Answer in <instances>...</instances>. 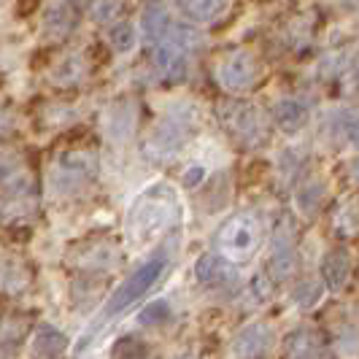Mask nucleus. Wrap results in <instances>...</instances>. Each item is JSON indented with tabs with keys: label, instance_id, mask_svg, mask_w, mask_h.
<instances>
[{
	"label": "nucleus",
	"instance_id": "obj_16",
	"mask_svg": "<svg viewBox=\"0 0 359 359\" xmlns=\"http://www.w3.org/2000/svg\"><path fill=\"white\" fill-rule=\"evenodd\" d=\"M195 276H198L200 284L205 287H227L235 281V270L233 265H227L224 259H219L216 254H203L195 265Z\"/></svg>",
	"mask_w": 359,
	"mask_h": 359
},
{
	"label": "nucleus",
	"instance_id": "obj_13",
	"mask_svg": "<svg viewBox=\"0 0 359 359\" xmlns=\"http://www.w3.org/2000/svg\"><path fill=\"white\" fill-rule=\"evenodd\" d=\"M294 270H297V249H294L292 238L278 235L273 241V249H270V259H268L270 281H287V278L294 276Z\"/></svg>",
	"mask_w": 359,
	"mask_h": 359
},
{
	"label": "nucleus",
	"instance_id": "obj_10",
	"mask_svg": "<svg viewBox=\"0 0 359 359\" xmlns=\"http://www.w3.org/2000/svg\"><path fill=\"white\" fill-rule=\"evenodd\" d=\"M351 278V254L343 246H332L322 257V287L330 292H341L346 289Z\"/></svg>",
	"mask_w": 359,
	"mask_h": 359
},
{
	"label": "nucleus",
	"instance_id": "obj_21",
	"mask_svg": "<svg viewBox=\"0 0 359 359\" xmlns=\"http://www.w3.org/2000/svg\"><path fill=\"white\" fill-rule=\"evenodd\" d=\"M25 335H27V319L22 313L0 316V348H14Z\"/></svg>",
	"mask_w": 359,
	"mask_h": 359
},
{
	"label": "nucleus",
	"instance_id": "obj_31",
	"mask_svg": "<svg viewBox=\"0 0 359 359\" xmlns=\"http://www.w3.org/2000/svg\"><path fill=\"white\" fill-rule=\"evenodd\" d=\"M41 0H17V11L22 17H27V14H33L36 11V6Z\"/></svg>",
	"mask_w": 359,
	"mask_h": 359
},
{
	"label": "nucleus",
	"instance_id": "obj_24",
	"mask_svg": "<svg viewBox=\"0 0 359 359\" xmlns=\"http://www.w3.org/2000/svg\"><path fill=\"white\" fill-rule=\"evenodd\" d=\"M108 41H111V46L116 52H130L133 43H135V27L130 22H125V19H119L116 25L108 27Z\"/></svg>",
	"mask_w": 359,
	"mask_h": 359
},
{
	"label": "nucleus",
	"instance_id": "obj_11",
	"mask_svg": "<svg viewBox=\"0 0 359 359\" xmlns=\"http://www.w3.org/2000/svg\"><path fill=\"white\" fill-rule=\"evenodd\" d=\"M273 122L281 133L294 135L311 122V106L300 97H281L273 108Z\"/></svg>",
	"mask_w": 359,
	"mask_h": 359
},
{
	"label": "nucleus",
	"instance_id": "obj_26",
	"mask_svg": "<svg viewBox=\"0 0 359 359\" xmlns=\"http://www.w3.org/2000/svg\"><path fill=\"white\" fill-rule=\"evenodd\" d=\"M149 357V346L135 335L119 338L114 346V359H146Z\"/></svg>",
	"mask_w": 359,
	"mask_h": 359
},
{
	"label": "nucleus",
	"instance_id": "obj_14",
	"mask_svg": "<svg viewBox=\"0 0 359 359\" xmlns=\"http://www.w3.org/2000/svg\"><path fill=\"white\" fill-rule=\"evenodd\" d=\"M68 346V335L54 324H38L33 332V359H62Z\"/></svg>",
	"mask_w": 359,
	"mask_h": 359
},
{
	"label": "nucleus",
	"instance_id": "obj_25",
	"mask_svg": "<svg viewBox=\"0 0 359 359\" xmlns=\"http://www.w3.org/2000/svg\"><path fill=\"white\" fill-rule=\"evenodd\" d=\"M322 294H324L322 281H300L297 289L292 292V300H294V306H300V308H313V306H319Z\"/></svg>",
	"mask_w": 359,
	"mask_h": 359
},
{
	"label": "nucleus",
	"instance_id": "obj_5",
	"mask_svg": "<svg viewBox=\"0 0 359 359\" xmlns=\"http://www.w3.org/2000/svg\"><path fill=\"white\" fill-rule=\"evenodd\" d=\"M100 170L97 149L92 146H71L54 157L52 189L57 195H79L95 184Z\"/></svg>",
	"mask_w": 359,
	"mask_h": 359
},
{
	"label": "nucleus",
	"instance_id": "obj_7",
	"mask_svg": "<svg viewBox=\"0 0 359 359\" xmlns=\"http://www.w3.org/2000/svg\"><path fill=\"white\" fill-rule=\"evenodd\" d=\"M195 119L189 111H173L165 114L160 122L154 125V130L149 133V138L144 141V157L151 162H170L181 149L187 146V141H192L195 135Z\"/></svg>",
	"mask_w": 359,
	"mask_h": 359
},
{
	"label": "nucleus",
	"instance_id": "obj_17",
	"mask_svg": "<svg viewBox=\"0 0 359 359\" xmlns=\"http://www.w3.org/2000/svg\"><path fill=\"white\" fill-rule=\"evenodd\" d=\"M173 3L181 11V17H187L189 22H198V25L214 22L227 8V0H173Z\"/></svg>",
	"mask_w": 359,
	"mask_h": 359
},
{
	"label": "nucleus",
	"instance_id": "obj_9",
	"mask_svg": "<svg viewBox=\"0 0 359 359\" xmlns=\"http://www.w3.org/2000/svg\"><path fill=\"white\" fill-rule=\"evenodd\" d=\"M95 57L87 49H65L49 65V81L54 87H81L95 73Z\"/></svg>",
	"mask_w": 359,
	"mask_h": 359
},
{
	"label": "nucleus",
	"instance_id": "obj_4",
	"mask_svg": "<svg viewBox=\"0 0 359 359\" xmlns=\"http://www.w3.org/2000/svg\"><path fill=\"white\" fill-rule=\"evenodd\" d=\"M219 122L224 133L243 149H259L268 144V119L262 108L252 100L227 97L224 103H219Z\"/></svg>",
	"mask_w": 359,
	"mask_h": 359
},
{
	"label": "nucleus",
	"instance_id": "obj_18",
	"mask_svg": "<svg viewBox=\"0 0 359 359\" xmlns=\"http://www.w3.org/2000/svg\"><path fill=\"white\" fill-rule=\"evenodd\" d=\"M116 257H119V254L114 252L108 243L92 241V243L79 246L76 265H79V268H84V270H106V268H111V265H116Z\"/></svg>",
	"mask_w": 359,
	"mask_h": 359
},
{
	"label": "nucleus",
	"instance_id": "obj_29",
	"mask_svg": "<svg viewBox=\"0 0 359 359\" xmlns=\"http://www.w3.org/2000/svg\"><path fill=\"white\" fill-rule=\"evenodd\" d=\"M343 222L348 224V227H346L348 238H354V235H357V203H354V200H348V203H346V208L338 214V219H335V230L341 227Z\"/></svg>",
	"mask_w": 359,
	"mask_h": 359
},
{
	"label": "nucleus",
	"instance_id": "obj_23",
	"mask_svg": "<svg viewBox=\"0 0 359 359\" xmlns=\"http://www.w3.org/2000/svg\"><path fill=\"white\" fill-rule=\"evenodd\" d=\"M322 200H324L322 187H319V184H308V187H303V189L297 192L294 203H297V208H300V214L303 216H313V214H319Z\"/></svg>",
	"mask_w": 359,
	"mask_h": 359
},
{
	"label": "nucleus",
	"instance_id": "obj_20",
	"mask_svg": "<svg viewBox=\"0 0 359 359\" xmlns=\"http://www.w3.org/2000/svg\"><path fill=\"white\" fill-rule=\"evenodd\" d=\"M122 14H125V0H90L87 3V17L103 27L116 25Z\"/></svg>",
	"mask_w": 359,
	"mask_h": 359
},
{
	"label": "nucleus",
	"instance_id": "obj_6",
	"mask_svg": "<svg viewBox=\"0 0 359 359\" xmlns=\"http://www.w3.org/2000/svg\"><path fill=\"white\" fill-rule=\"evenodd\" d=\"M214 79L230 97H241L262 84L265 65L259 62V57L252 49H230L216 60Z\"/></svg>",
	"mask_w": 359,
	"mask_h": 359
},
{
	"label": "nucleus",
	"instance_id": "obj_19",
	"mask_svg": "<svg viewBox=\"0 0 359 359\" xmlns=\"http://www.w3.org/2000/svg\"><path fill=\"white\" fill-rule=\"evenodd\" d=\"M73 25H76V14L71 6H57L43 19V33L54 41H62L73 30Z\"/></svg>",
	"mask_w": 359,
	"mask_h": 359
},
{
	"label": "nucleus",
	"instance_id": "obj_12",
	"mask_svg": "<svg viewBox=\"0 0 359 359\" xmlns=\"http://www.w3.org/2000/svg\"><path fill=\"white\" fill-rule=\"evenodd\" d=\"M270 327L262 322L246 324L235 338V354L241 359H262L270 348Z\"/></svg>",
	"mask_w": 359,
	"mask_h": 359
},
{
	"label": "nucleus",
	"instance_id": "obj_2",
	"mask_svg": "<svg viewBox=\"0 0 359 359\" xmlns=\"http://www.w3.org/2000/svg\"><path fill=\"white\" fill-rule=\"evenodd\" d=\"M179 192L170 184H149L133 200L125 216V238L133 249H146L165 233L176 230L181 222Z\"/></svg>",
	"mask_w": 359,
	"mask_h": 359
},
{
	"label": "nucleus",
	"instance_id": "obj_27",
	"mask_svg": "<svg viewBox=\"0 0 359 359\" xmlns=\"http://www.w3.org/2000/svg\"><path fill=\"white\" fill-rule=\"evenodd\" d=\"M170 319V306H168V300H151L149 306L138 313V322L144 324V327H154V324H162Z\"/></svg>",
	"mask_w": 359,
	"mask_h": 359
},
{
	"label": "nucleus",
	"instance_id": "obj_1",
	"mask_svg": "<svg viewBox=\"0 0 359 359\" xmlns=\"http://www.w3.org/2000/svg\"><path fill=\"white\" fill-rule=\"evenodd\" d=\"M141 27L151 49V65L160 81L181 84L189 76V49L198 43V33L170 19L162 0H151L146 6Z\"/></svg>",
	"mask_w": 359,
	"mask_h": 359
},
{
	"label": "nucleus",
	"instance_id": "obj_8",
	"mask_svg": "<svg viewBox=\"0 0 359 359\" xmlns=\"http://www.w3.org/2000/svg\"><path fill=\"white\" fill-rule=\"evenodd\" d=\"M168 265H170V254H168V249H157L151 257H146L144 262L133 270L119 287L114 289V294L108 297V303H106V313L114 316V313H122V311L130 308L133 303H138L146 292L165 276Z\"/></svg>",
	"mask_w": 359,
	"mask_h": 359
},
{
	"label": "nucleus",
	"instance_id": "obj_22",
	"mask_svg": "<svg viewBox=\"0 0 359 359\" xmlns=\"http://www.w3.org/2000/svg\"><path fill=\"white\" fill-rule=\"evenodd\" d=\"M332 133H335L338 144L354 146V141H357V116H354V111H338L335 119H332Z\"/></svg>",
	"mask_w": 359,
	"mask_h": 359
},
{
	"label": "nucleus",
	"instance_id": "obj_30",
	"mask_svg": "<svg viewBox=\"0 0 359 359\" xmlns=\"http://www.w3.org/2000/svg\"><path fill=\"white\" fill-rule=\"evenodd\" d=\"M203 179H205V170H203L200 165H192V168H187V173H184V187L195 189Z\"/></svg>",
	"mask_w": 359,
	"mask_h": 359
},
{
	"label": "nucleus",
	"instance_id": "obj_3",
	"mask_svg": "<svg viewBox=\"0 0 359 359\" xmlns=\"http://www.w3.org/2000/svg\"><path fill=\"white\" fill-rule=\"evenodd\" d=\"M265 241V227L252 211L227 216L214 233V254L227 265H243L259 252Z\"/></svg>",
	"mask_w": 359,
	"mask_h": 359
},
{
	"label": "nucleus",
	"instance_id": "obj_15",
	"mask_svg": "<svg viewBox=\"0 0 359 359\" xmlns=\"http://www.w3.org/2000/svg\"><path fill=\"white\" fill-rule=\"evenodd\" d=\"M284 351H287V359H324V343L319 332L300 327L287 335Z\"/></svg>",
	"mask_w": 359,
	"mask_h": 359
},
{
	"label": "nucleus",
	"instance_id": "obj_28",
	"mask_svg": "<svg viewBox=\"0 0 359 359\" xmlns=\"http://www.w3.org/2000/svg\"><path fill=\"white\" fill-rule=\"evenodd\" d=\"M249 292H252V297L257 303H268L270 297H273V281H270L268 276H254L252 284H249Z\"/></svg>",
	"mask_w": 359,
	"mask_h": 359
}]
</instances>
